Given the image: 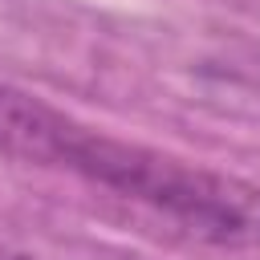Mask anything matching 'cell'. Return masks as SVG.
<instances>
[{"label": "cell", "instance_id": "6da1fadb", "mask_svg": "<svg viewBox=\"0 0 260 260\" xmlns=\"http://www.w3.org/2000/svg\"><path fill=\"white\" fill-rule=\"evenodd\" d=\"M0 154L106 191L191 244L260 252V183L106 134L41 93L0 85Z\"/></svg>", "mask_w": 260, "mask_h": 260}, {"label": "cell", "instance_id": "7a4b0ae2", "mask_svg": "<svg viewBox=\"0 0 260 260\" xmlns=\"http://www.w3.org/2000/svg\"><path fill=\"white\" fill-rule=\"evenodd\" d=\"M0 260H37V256H28L24 248H16V244H8V240H0Z\"/></svg>", "mask_w": 260, "mask_h": 260}]
</instances>
